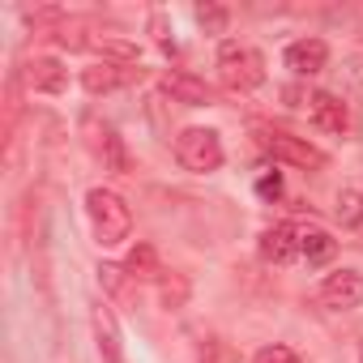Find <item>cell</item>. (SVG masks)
<instances>
[{"label":"cell","instance_id":"6da1fadb","mask_svg":"<svg viewBox=\"0 0 363 363\" xmlns=\"http://www.w3.org/2000/svg\"><path fill=\"white\" fill-rule=\"evenodd\" d=\"M86 214L94 227V240L103 248H116L133 235V210L124 206V197H116L111 189H90L86 193Z\"/></svg>","mask_w":363,"mask_h":363},{"label":"cell","instance_id":"7a4b0ae2","mask_svg":"<svg viewBox=\"0 0 363 363\" xmlns=\"http://www.w3.org/2000/svg\"><path fill=\"white\" fill-rule=\"evenodd\" d=\"M218 82L231 94H252L257 86H265V56L257 48H248V43L227 39L218 48Z\"/></svg>","mask_w":363,"mask_h":363},{"label":"cell","instance_id":"3957f363","mask_svg":"<svg viewBox=\"0 0 363 363\" xmlns=\"http://www.w3.org/2000/svg\"><path fill=\"white\" fill-rule=\"evenodd\" d=\"M175 158L184 171H197V175H210L223 167V141L214 128H184L175 137Z\"/></svg>","mask_w":363,"mask_h":363},{"label":"cell","instance_id":"277c9868","mask_svg":"<svg viewBox=\"0 0 363 363\" xmlns=\"http://www.w3.org/2000/svg\"><path fill=\"white\" fill-rule=\"evenodd\" d=\"M82 137H86V150H90L107 171H128V150H124L120 133H116L103 116L82 111Z\"/></svg>","mask_w":363,"mask_h":363},{"label":"cell","instance_id":"5b68a950","mask_svg":"<svg viewBox=\"0 0 363 363\" xmlns=\"http://www.w3.org/2000/svg\"><path fill=\"white\" fill-rule=\"evenodd\" d=\"M261 150L274 158V162H286V167H299V171H320L325 167V154L303 141V137H291L282 128H261Z\"/></svg>","mask_w":363,"mask_h":363},{"label":"cell","instance_id":"8992f818","mask_svg":"<svg viewBox=\"0 0 363 363\" xmlns=\"http://www.w3.org/2000/svg\"><path fill=\"white\" fill-rule=\"evenodd\" d=\"M320 303L333 308V312H350L363 303V274L359 269H333L325 282H320Z\"/></svg>","mask_w":363,"mask_h":363},{"label":"cell","instance_id":"52a82bcc","mask_svg":"<svg viewBox=\"0 0 363 363\" xmlns=\"http://www.w3.org/2000/svg\"><path fill=\"white\" fill-rule=\"evenodd\" d=\"M162 90L171 94V103H184V107H210L214 103V86L184 73V69H167L162 73Z\"/></svg>","mask_w":363,"mask_h":363},{"label":"cell","instance_id":"ba28073f","mask_svg":"<svg viewBox=\"0 0 363 363\" xmlns=\"http://www.w3.org/2000/svg\"><path fill=\"white\" fill-rule=\"evenodd\" d=\"M90 325H94V342H99L103 363H124V342H120L116 312H111L107 303H94V308H90Z\"/></svg>","mask_w":363,"mask_h":363},{"label":"cell","instance_id":"9c48e42d","mask_svg":"<svg viewBox=\"0 0 363 363\" xmlns=\"http://www.w3.org/2000/svg\"><path fill=\"white\" fill-rule=\"evenodd\" d=\"M22 77H26V86H30L35 94H65V86H69L65 65L52 60V56H35V60H26Z\"/></svg>","mask_w":363,"mask_h":363},{"label":"cell","instance_id":"30bf717a","mask_svg":"<svg viewBox=\"0 0 363 363\" xmlns=\"http://www.w3.org/2000/svg\"><path fill=\"white\" fill-rule=\"evenodd\" d=\"M133 77H141V69L99 60V65H90V69L82 73V86H86L90 94H111V90H120V86H124V82H133Z\"/></svg>","mask_w":363,"mask_h":363},{"label":"cell","instance_id":"8fae6325","mask_svg":"<svg viewBox=\"0 0 363 363\" xmlns=\"http://www.w3.org/2000/svg\"><path fill=\"white\" fill-rule=\"evenodd\" d=\"M261 257L274 265H291L299 257V227L295 223H278L261 235Z\"/></svg>","mask_w":363,"mask_h":363},{"label":"cell","instance_id":"7c38bea8","mask_svg":"<svg viewBox=\"0 0 363 363\" xmlns=\"http://www.w3.org/2000/svg\"><path fill=\"white\" fill-rule=\"evenodd\" d=\"M286 69L295 73V77H312V73H320L325 69V60H329V48H325V39H299V43H291L286 48Z\"/></svg>","mask_w":363,"mask_h":363},{"label":"cell","instance_id":"4fadbf2b","mask_svg":"<svg viewBox=\"0 0 363 363\" xmlns=\"http://www.w3.org/2000/svg\"><path fill=\"white\" fill-rule=\"evenodd\" d=\"M312 120H316L320 133H346V128H350V111H346V103H342L337 94H329V90L312 94Z\"/></svg>","mask_w":363,"mask_h":363},{"label":"cell","instance_id":"5bb4252c","mask_svg":"<svg viewBox=\"0 0 363 363\" xmlns=\"http://www.w3.org/2000/svg\"><path fill=\"white\" fill-rule=\"evenodd\" d=\"M299 257H308V265H325L333 257V240L320 227H299Z\"/></svg>","mask_w":363,"mask_h":363},{"label":"cell","instance_id":"9a60e30c","mask_svg":"<svg viewBox=\"0 0 363 363\" xmlns=\"http://www.w3.org/2000/svg\"><path fill=\"white\" fill-rule=\"evenodd\" d=\"M128 278H162V265H158V252L150 248V244H137L133 252H128Z\"/></svg>","mask_w":363,"mask_h":363},{"label":"cell","instance_id":"2e32d148","mask_svg":"<svg viewBox=\"0 0 363 363\" xmlns=\"http://www.w3.org/2000/svg\"><path fill=\"white\" fill-rule=\"evenodd\" d=\"M337 223L342 227H363V193L359 189H346L337 197Z\"/></svg>","mask_w":363,"mask_h":363},{"label":"cell","instance_id":"e0dca14e","mask_svg":"<svg viewBox=\"0 0 363 363\" xmlns=\"http://www.w3.org/2000/svg\"><path fill=\"white\" fill-rule=\"evenodd\" d=\"M197 22H201L210 35H223V30H227V22H231V13H227L223 5H197Z\"/></svg>","mask_w":363,"mask_h":363},{"label":"cell","instance_id":"ac0fdd59","mask_svg":"<svg viewBox=\"0 0 363 363\" xmlns=\"http://www.w3.org/2000/svg\"><path fill=\"white\" fill-rule=\"evenodd\" d=\"M90 48H99L103 56H116L120 65H137V48H133V43H124V39H94Z\"/></svg>","mask_w":363,"mask_h":363},{"label":"cell","instance_id":"d6986e66","mask_svg":"<svg viewBox=\"0 0 363 363\" xmlns=\"http://www.w3.org/2000/svg\"><path fill=\"white\" fill-rule=\"evenodd\" d=\"M252 363H303V359H299L291 346H265V350H261Z\"/></svg>","mask_w":363,"mask_h":363},{"label":"cell","instance_id":"ffe728a7","mask_svg":"<svg viewBox=\"0 0 363 363\" xmlns=\"http://www.w3.org/2000/svg\"><path fill=\"white\" fill-rule=\"evenodd\" d=\"M124 274H128V269H120V265H99V282H103L111 295L124 291Z\"/></svg>","mask_w":363,"mask_h":363},{"label":"cell","instance_id":"44dd1931","mask_svg":"<svg viewBox=\"0 0 363 363\" xmlns=\"http://www.w3.org/2000/svg\"><path fill=\"white\" fill-rule=\"evenodd\" d=\"M257 193H261L265 201H278V197H282V175H278V171L261 175V179H257Z\"/></svg>","mask_w":363,"mask_h":363}]
</instances>
